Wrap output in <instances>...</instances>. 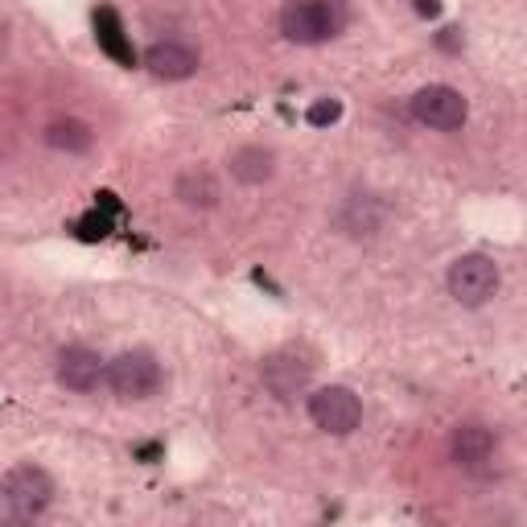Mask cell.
<instances>
[{
	"mask_svg": "<svg viewBox=\"0 0 527 527\" xmlns=\"http://www.w3.org/2000/svg\"><path fill=\"white\" fill-rule=\"evenodd\" d=\"M346 25V13L338 0H289L280 9V33L297 46H322L338 38Z\"/></svg>",
	"mask_w": 527,
	"mask_h": 527,
	"instance_id": "obj_1",
	"label": "cell"
},
{
	"mask_svg": "<svg viewBox=\"0 0 527 527\" xmlns=\"http://www.w3.org/2000/svg\"><path fill=\"white\" fill-rule=\"evenodd\" d=\"M103 383L112 388L116 400H149L161 392L165 371L153 350H124V355H116L108 363V379Z\"/></svg>",
	"mask_w": 527,
	"mask_h": 527,
	"instance_id": "obj_2",
	"label": "cell"
},
{
	"mask_svg": "<svg viewBox=\"0 0 527 527\" xmlns=\"http://www.w3.org/2000/svg\"><path fill=\"white\" fill-rule=\"evenodd\" d=\"M499 285H503L499 264L490 256H482V252H466V256H458L449 264V297L458 305H466V309L486 305L499 293Z\"/></svg>",
	"mask_w": 527,
	"mask_h": 527,
	"instance_id": "obj_3",
	"label": "cell"
},
{
	"mask_svg": "<svg viewBox=\"0 0 527 527\" xmlns=\"http://www.w3.org/2000/svg\"><path fill=\"white\" fill-rule=\"evenodd\" d=\"M309 420L330 437H346L363 425V400L346 383H330V388L309 392Z\"/></svg>",
	"mask_w": 527,
	"mask_h": 527,
	"instance_id": "obj_4",
	"label": "cell"
},
{
	"mask_svg": "<svg viewBox=\"0 0 527 527\" xmlns=\"http://www.w3.org/2000/svg\"><path fill=\"white\" fill-rule=\"evenodd\" d=\"M0 495H5V503H9V511L17 519H38L54 503V478L42 466L25 462V466H17V470L5 474V482H0Z\"/></svg>",
	"mask_w": 527,
	"mask_h": 527,
	"instance_id": "obj_5",
	"label": "cell"
},
{
	"mask_svg": "<svg viewBox=\"0 0 527 527\" xmlns=\"http://www.w3.org/2000/svg\"><path fill=\"white\" fill-rule=\"evenodd\" d=\"M412 116L425 128L458 132L470 120V99L458 87H449V83H429V87H420L412 95Z\"/></svg>",
	"mask_w": 527,
	"mask_h": 527,
	"instance_id": "obj_6",
	"label": "cell"
},
{
	"mask_svg": "<svg viewBox=\"0 0 527 527\" xmlns=\"http://www.w3.org/2000/svg\"><path fill=\"white\" fill-rule=\"evenodd\" d=\"M495 453H499V437L490 425H482V420H462V425H453V433H449L453 466L482 474V470H490V462H495Z\"/></svg>",
	"mask_w": 527,
	"mask_h": 527,
	"instance_id": "obj_7",
	"label": "cell"
},
{
	"mask_svg": "<svg viewBox=\"0 0 527 527\" xmlns=\"http://www.w3.org/2000/svg\"><path fill=\"white\" fill-rule=\"evenodd\" d=\"M54 375L66 392L91 396L103 388V379H108V359H99V350H91V346H66L54 363Z\"/></svg>",
	"mask_w": 527,
	"mask_h": 527,
	"instance_id": "obj_8",
	"label": "cell"
},
{
	"mask_svg": "<svg viewBox=\"0 0 527 527\" xmlns=\"http://www.w3.org/2000/svg\"><path fill=\"white\" fill-rule=\"evenodd\" d=\"M260 375H264V388L276 400H293L297 392H305V383L313 375V363L297 355V346H285V350H276V355L264 359Z\"/></svg>",
	"mask_w": 527,
	"mask_h": 527,
	"instance_id": "obj_9",
	"label": "cell"
},
{
	"mask_svg": "<svg viewBox=\"0 0 527 527\" xmlns=\"http://www.w3.org/2000/svg\"><path fill=\"white\" fill-rule=\"evenodd\" d=\"M198 50L186 46V42H153L145 50V70L153 79H165V83H182V79H194L198 75Z\"/></svg>",
	"mask_w": 527,
	"mask_h": 527,
	"instance_id": "obj_10",
	"label": "cell"
},
{
	"mask_svg": "<svg viewBox=\"0 0 527 527\" xmlns=\"http://www.w3.org/2000/svg\"><path fill=\"white\" fill-rule=\"evenodd\" d=\"M95 42H99V50L108 54L112 62H120V66H136V50H132V38L124 33V21H120V13L116 9H95Z\"/></svg>",
	"mask_w": 527,
	"mask_h": 527,
	"instance_id": "obj_11",
	"label": "cell"
},
{
	"mask_svg": "<svg viewBox=\"0 0 527 527\" xmlns=\"http://www.w3.org/2000/svg\"><path fill=\"white\" fill-rule=\"evenodd\" d=\"M173 194H178L182 206H190V210H210V206H219V198H223L219 178L210 169H202V165L182 169L178 182H173Z\"/></svg>",
	"mask_w": 527,
	"mask_h": 527,
	"instance_id": "obj_12",
	"label": "cell"
},
{
	"mask_svg": "<svg viewBox=\"0 0 527 527\" xmlns=\"http://www.w3.org/2000/svg\"><path fill=\"white\" fill-rule=\"evenodd\" d=\"M227 165H231V178L239 186H264V182H272V173H276V153L264 149V145H243V149H235L227 157Z\"/></svg>",
	"mask_w": 527,
	"mask_h": 527,
	"instance_id": "obj_13",
	"label": "cell"
},
{
	"mask_svg": "<svg viewBox=\"0 0 527 527\" xmlns=\"http://www.w3.org/2000/svg\"><path fill=\"white\" fill-rule=\"evenodd\" d=\"M46 145L58 153H91L95 132H91V124H83L75 116H62V120L46 124Z\"/></svg>",
	"mask_w": 527,
	"mask_h": 527,
	"instance_id": "obj_14",
	"label": "cell"
},
{
	"mask_svg": "<svg viewBox=\"0 0 527 527\" xmlns=\"http://www.w3.org/2000/svg\"><path fill=\"white\" fill-rule=\"evenodd\" d=\"M305 120H309L313 128H330V124H338V120H342V99H313V103H309V112H305Z\"/></svg>",
	"mask_w": 527,
	"mask_h": 527,
	"instance_id": "obj_15",
	"label": "cell"
},
{
	"mask_svg": "<svg viewBox=\"0 0 527 527\" xmlns=\"http://www.w3.org/2000/svg\"><path fill=\"white\" fill-rule=\"evenodd\" d=\"M112 231V223L103 219V215H91V219H83V239H103Z\"/></svg>",
	"mask_w": 527,
	"mask_h": 527,
	"instance_id": "obj_16",
	"label": "cell"
},
{
	"mask_svg": "<svg viewBox=\"0 0 527 527\" xmlns=\"http://www.w3.org/2000/svg\"><path fill=\"white\" fill-rule=\"evenodd\" d=\"M462 42H466V38H462V29H458V25L441 29V38H437V46H441V50H462Z\"/></svg>",
	"mask_w": 527,
	"mask_h": 527,
	"instance_id": "obj_17",
	"label": "cell"
},
{
	"mask_svg": "<svg viewBox=\"0 0 527 527\" xmlns=\"http://www.w3.org/2000/svg\"><path fill=\"white\" fill-rule=\"evenodd\" d=\"M416 13L420 17H437L441 13V0H416Z\"/></svg>",
	"mask_w": 527,
	"mask_h": 527,
	"instance_id": "obj_18",
	"label": "cell"
}]
</instances>
